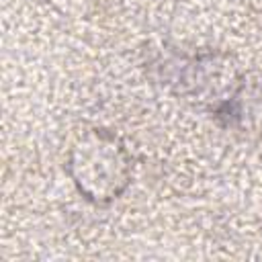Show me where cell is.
Segmentation results:
<instances>
[{"instance_id":"1","label":"cell","mask_w":262,"mask_h":262,"mask_svg":"<svg viewBox=\"0 0 262 262\" xmlns=\"http://www.w3.org/2000/svg\"><path fill=\"white\" fill-rule=\"evenodd\" d=\"M70 174L86 199L106 203L129 182V156L115 135L94 129L72 149Z\"/></svg>"}]
</instances>
